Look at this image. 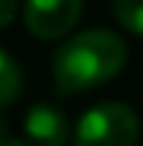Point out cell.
<instances>
[{
  "mask_svg": "<svg viewBox=\"0 0 143 146\" xmlns=\"http://www.w3.org/2000/svg\"><path fill=\"white\" fill-rule=\"evenodd\" d=\"M140 137V119L128 104H95L75 128V146H134Z\"/></svg>",
  "mask_w": 143,
  "mask_h": 146,
  "instance_id": "2",
  "label": "cell"
},
{
  "mask_svg": "<svg viewBox=\"0 0 143 146\" xmlns=\"http://www.w3.org/2000/svg\"><path fill=\"white\" fill-rule=\"evenodd\" d=\"M110 9L128 33L143 36V0H110Z\"/></svg>",
  "mask_w": 143,
  "mask_h": 146,
  "instance_id": "6",
  "label": "cell"
},
{
  "mask_svg": "<svg viewBox=\"0 0 143 146\" xmlns=\"http://www.w3.org/2000/svg\"><path fill=\"white\" fill-rule=\"evenodd\" d=\"M83 0H24V24L39 39H60L77 24Z\"/></svg>",
  "mask_w": 143,
  "mask_h": 146,
  "instance_id": "3",
  "label": "cell"
},
{
  "mask_svg": "<svg viewBox=\"0 0 143 146\" xmlns=\"http://www.w3.org/2000/svg\"><path fill=\"white\" fill-rule=\"evenodd\" d=\"M125 42L110 30H87L66 39L54 54L57 92H83L107 84L125 66Z\"/></svg>",
  "mask_w": 143,
  "mask_h": 146,
  "instance_id": "1",
  "label": "cell"
},
{
  "mask_svg": "<svg viewBox=\"0 0 143 146\" xmlns=\"http://www.w3.org/2000/svg\"><path fill=\"white\" fill-rule=\"evenodd\" d=\"M24 128L33 146H66L69 143V119L51 104H36L30 108Z\"/></svg>",
  "mask_w": 143,
  "mask_h": 146,
  "instance_id": "4",
  "label": "cell"
},
{
  "mask_svg": "<svg viewBox=\"0 0 143 146\" xmlns=\"http://www.w3.org/2000/svg\"><path fill=\"white\" fill-rule=\"evenodd\" d=\"M0 146H33V143H30V140H9V137H3Z\"/></svg>",
  "mask_w": 143,
  "mask_h": 146,
  "instance_id": "8",
  "label": "cell"
},
{
  "mask_svg": "<svg viewBox=\"0 0 143 146\" xmlns=\"http://www.w3.org/2000/svg\"><path fill=\"white\" fill-rule=\"evenodd\" d=\"M15 12H18V0H0V27H6L15 18Z\"/></svg>",
  "mask_w": 143,
  "mask_h": 146,
  "instance_id": "7",
  "label": "cell"
},
{
  "mask_svg": "<svg viewBox=\"0 0 143 146\" xmlns=\"http://www.w3.org/2000/svg\"><path fill=\"white\" fill-rule=\"evenodd\" d=\"M21 92V69L6 51H0V108L12 104Z\"/></svg>",
  "mask_w": 143,
  "mask_h": 146,
  "instance_id": "5",
  "label": "cell"
}]
</instances>
